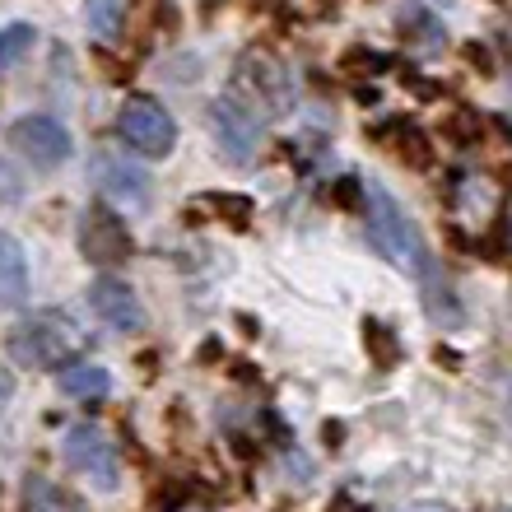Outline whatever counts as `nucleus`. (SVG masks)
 <instances>
[{"instance_id":"7ed1b4c3","label":"nucleus","mask_w":512,"mask_h":512,"mask_svg":"<svg viewBox=\"0 0 512 512\" xmlns=\"http://www.w3.org/2000/svg\"><path fill=\"white\" fill-rule=\"evenodd\" d=\"M75 345H80L75 322L61 317V312H38V317L19 322L10 336H5V354H10L19 368H61Z\"/></svg>"},{"instance_id":"4468645a","label":"nucleus","mask_w":512,"mask_h":512,"mask_svg":"<svg viewBox=\"0 0 512 512\" xmlns=\"http://www.w3.org/2000/svg\"><path fill=\"white\" fill-rule=\"evenodd\" d=\"M61 391L75 396V401H103L112 391V373L98 364H70L66 373H61Z\"/></svg>"},{"instance_id":"aec40b11","label":"nucleus","mask_w":512,"mask_h":512,"mask_svg":"<svg viewBox=\"0 0 512 512\" xmlns=\"http://www.w3.org/2000/svg\"><path fill=\"white\" fill-rule=\"evenodd\" d=\"M401 159L410 163V168H429V163H433L429 135L415 131V126H405V131H401Z\"/></svg>"},{"instance_id":"a211bd4d","label":"nucleus","mask_w":512,"mask_h":512,"mask_svg":"<svg viewBox=\"0 0 512 512\" xmlns=\"http://www.w3.org/2000/svg\"><path fill=\"white\" fill-rule=\"evenodd\" d=\"M210 210H215L224 224H233V229H243L247 219L256 215L252 196H238V191H219V196H210Z\"/></svg>"},{"instance_id":"9b49d317","label":"nucleus","mask_w":512,"mask_h":512,"mask_svg":"<svg viewBox=\"0 0 512 512\" xmlns=\"http://www.w3.org/2000/svg\"><path fill=\"white\" fill-rule=\"evenodd\" d=\"M28 298V256L19 238L0 229V308H24Z\"/></svg>"},{"instance_id":"a878e982","label":"nucleus","mask_w":512,"mask_h":512,"mask_svg":"<svg viewBox=\"0 0 512 512\" xmlns=\"http://www.w3.org/2000/svg\"><path fill=\"white\" fill-rule=\"evenodd\" d=\"M340 438H345V429H340V424H326V443L340 447Z\"/></svg>"},{"instance_id":"1a4fd4ad","label":"nucleus","mask_w":512,"mask_h":512,"mask_svg":"<svg viewBox=\"0 0 512 512\" xmlns=\"http://www.w3.org/2000/svg\"><path fill=\"white\" fill-rule=\"evenodd\" d=\"M10 140L19 145L24 159H33V168H56V163L70 159V131L56 117H24V122H14Z\"/></svg>"},{"instance_id":"6ab92c4d","label":"nucleus","mask_w":512,"mask_h":512,"mask_svg":"<svg viewBox=\"0 0 512 512\" xmlns=\"http://www.w3.org/2000/svg\"><path fill=\"white\" fill-rule=\"evenodd\" d=\"M84 14H89V28H94V33H103V38H112V33L122 28L126 0H89V5H84Z\"/></svg>"},{"instance_id":"6e6552de","label":"nucleus","mask_w":512,"mask_h":512,"mask_svg":"<svg viewBox=\"0 0 512 512\" xmlns=\"http://www.w3.org/2000/svg\"><path fill=\"white\" fill-rule=\"evenodd\" d=\"M89 173H94L98 191H103L108 201L126 205V210H145V205L154 201V187H149L145 168H135V163L117 159V154H94Z\"/></svg>"},{"instance_id":"b1692460","label":"nucleus","mask_w":512,"mask_h":512,"mask_svg":"<svg viewBox=\"0 0 512 512\" xmlns=\"http://www.w3.org/2000/svg\"><path fill=\"white\" fill-rule=\"evenodd\" d=\"M466 61H471V66H480L489 75V52L480 47V42H471V47H466Z\"/></svg>"},{"instance_id":"20e7f679","label":"nucleus","mask_w":512,"mask_h":512,"mask_svg":"<svg viewBox=\"0 0 512 512\" xmlns=\"http://www.w3.org/2000/svg\"><path fill=\"white\" fill-rule=\"evenodd\" d=\"M61 457H66L70 471L94 480L98 489H117V480H122L117 447H112L108 429H98V424H70L66 438H61Z\"/></svg>"},{"instance_id":"0eeeda50","label":"nucleus","mask_w":512,"mask_h":512,"mask_svg":"<svg viewBox=\"0 0 512 512\" xmlns=\"http://www.w3.org/2000/svg\"><path fill=\"white\" fill-rule=\"evenodd\" d=\"M75 238H80L84 261H94V266H122V261H131V252H135L126 224L112 215V210H103V205L84 210Z\"/></svg>"},{"instance_id":"f8f14e48","label":"nucleus","mask_w":512,"mask_h":512,"mask_svg":"<svg viewBox=\"0 0 512 512\" xmlns=\"http://www.w3.org/2000/svg\"><path fill=\"white\" fill-rule=\"evenodd\" d=\"M396 28H401L405 47H415V52H438V47L447 42L443 19H438L433 10H424V5H405L401 19H396Z\"/></svg>"},{"instance_id":"412c9836","label":"nucleus","mask_w":512,"mask_h":512,"mask_svg":"<svg viewBox=\"0 0 512 512\" xmlns=\"http://www.w3.org/2000/svg\"><path fill=\"white\" fill-rule=\"evenodd\" d=\"M331 201H336L340 210H359V205L368 201V196H364V182H359V177H340L336 187H331Z\"/></svg>"},{"instance_id":"5701e85b","label":"nucleus","mask_w":512,"mask_h":512,"mask_svg":"<svg viewBox=\"0 0 512 512\" xmlns=\"http://www.w3.org/2000/svg\"><path fill=\"white\" fill-rule=\"evenodd\" d=\"M24 196V187H19V177H14V168L5 159H0V201H19Z\"/></svg>"},{"instance_id":"393cba45","label":"nucleus","mask_w":512,"mask_h":512,"mask_svg":"<svg viewBox=\"0 0 512 512\" xmlns=\"http://www.w3.org/2000/svg\"><path fill=\"white\" fill-rule=\"evenodd\" d=\"M10 401H14V378L0 368V415H5V405H10Z\"/></svg>"},{"instance_id":"4be33fe9","label":"nucleus","mask_w":512,"mask_h":512,"mask_svg":"<svg viewBox=\"0 0 512 512\" xmlns=\"http://www.w3.org/2000/svg\"><path fill=\"white\" fill-rule=\"evenodd\" d=\"M354 66H359V75H364V70L373 75V70L387 66V56H378V52H350V56H345V70H354Z\"/></svg>"},{"instance_id":"bb28decb","label":"nucleus","mask_w":512,"mask_h":512,"mask_svg":"<svg viewBox=\"0 0 512 512\" xmlns=\"http://www.w3.org/2000/svg\"><path fill=\"white\" fill-rule=\"evenodd\" d=\"M415 512H447V508H415Z\"/></svg>"},{"instance_id":"39448f33","label":"nucleus","mask_w":512,"mask_h":512,"mask_svg":"<svg viewBox=\"0 0 512 512\" xmlns=\"http://www.w3.org/2000/svg\"><path fill=\"white\" fill-rule=\"evenodd\" d=\"M205 122H210V135H215V149L229 163H252L261 140H266V122L247 112L238 98H215L205 108Z\"/></svg>"},{"instance_id":"f3484780","label":"nucleus","mask_w":512,"mask_h":512,"mask_svg":"<svg viewBox=\"0 0 512 512\" xmlns=\"http://www.w3.org/2000/svg\"><path fill=\"white\" fill-rule=\"evenodd\" d=\"M33 42H38V33L28 24H10L5 33H0V70H10L19 66L28 52H33Z\"/></svg>"},{"instance_id":"f03ea898","label":"nucleus","mask_w":512,"mask_h":512,"mask_svg":"<svg viewBox=\"0 0 512 512\" xmlns=\"http://www.w3.org/2000/svg\"><path fill=\"white\" fill-rule=\"evenodd\" d=\"M229 89H233L229 98H238L247 112L261 117V122H266V117L294 112V75H289V66H284L280 56L261 52V47H252V52L238 56Z\"/></svg>"},{"instance_id":"423d86ee","label":"nucleus","mask_w":512,"mask_h":512,"mask_svg":"<svg viewBox=\"0 0 512 512\" xmlns=\"http://www.w3.org/2000/svg\"><path fill=\"white\" fill-rule=\"evenodd\" d=\"M117 131H122L126 145H131L135 154H145V159H168L177 145L173 117H168V108L154 103V98H131L122 108V117H117Z\"/></svg>"},{"instance_id":"f257e3e1","label":"nucleus","mask_w":512,"mask_h":512,"mask_svg":"<svg viewBox=\"0 0 512 512\" xmlns=\"http://www.w3.org/2000/svg\"><path fill=\"white\" fill-rule=\"evenodd\" d=\"M364 196H368L364 205H368V233H373V243H378L396 266L410 270V275L419 280V289H424V308H429L433 322L457 326L461 322V303H457V294H452V280H447L443 266H438V256H433L429 243H424L419 224L405 215V205L396 201L387 187H378V182H364Z\"/></svg>"},{"instance_id":"ddd939ff","label":"nucleus","mask_w":512,"mask_h":512,"mask_svg":"<svg viewBox=\"0 0 512 512\" xmlns=\"http://www.w3.org/2000/svg\"><path fill=\"white\" fill-rule=\"evenodd\" d=\"M24 512H84V499L70 494V489H61L56 480L33 475L24 485Z\"/></svg>"},{"instance_id":"2eb2a0df","label":"nucleus","mask_w":512,"mask_h":512,"mask_svg":"<svg viewBox=\"0 0 512 512\" xmlns=\"http://www.w3.org/2000/svg\"><path fill=\"white\" fill-rule=\"evenodd\" d=\"M364 350H368V359H373V368L378 373H391V368L401 364V340H396V331L391 326H382V322H364Z\"/></svg>"},{"instance_id":"dca6fc26","label":"nucleus","mask_w":512,"mask_h":512,"mask_svg":"<svg viewBox=\"0 0 512 512\" xmlns=\"http://www.w3.org/2000/svg\"><path fill=\"white\" fill-rule=\"evenodd\" d=\"M443 135L452 145H480V135H485V122H480V112L471 108H452L443 122Z\"/></svg>"},{"instance_id":"9d476101","label":"nucleus","mask_w":512,"mask_h":512,"mask_svg":"<svg viewBox=\"0 0 512 512\" xmlns=\"http://www.w3.org/2000/svg\"><path fill=\"white\" fill-rule=\"evenodd\" d=\"M89 303H94L98 317H103L112 331H122V336H131V331H140V326H145L140 294H135L126 280H112V275L94 280V289H89Z\"/></svg>"}]
</instances>
